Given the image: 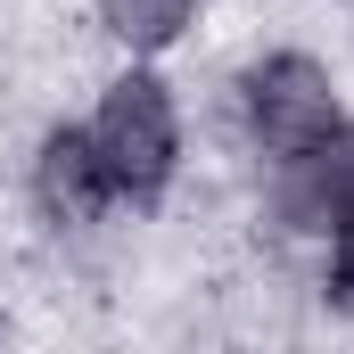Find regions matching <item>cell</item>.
Masks as SVG:
<instances>
[{
  "mask_svg": "<svg viewBox=\"0 0 354 354\" xmlns=\"http://www.w3.org/2000/svg\"><path fill=\"white\" fill-rule=\"evenodd\" d=\"M280 214L297 223V231H346L354 223V132L338 124L330 140H313V149H297L288 157V174H280Z\"/></svg>",
  "mask_w": 354,
  "mask_h": 354,
  "instance_id": "cell-3",
  "label": "cell"
},
{
  "mask_svg": "<svg viewBox=\"0 0 354 354\" xmlns=\"http://www.w3.org/2000/svg\"><path fill=\"white\" fill-rule=\"evenodd\" d=\"M0 354H8V330H0Z\"/></svg>",
  "mask_w": 354,
  "mask_h": 354,
  "instance_id": "cell-7",
  "label": "cell"
},
{
  "mask_svg": "<svg viewBox=\"0 0 354 354\" xmlns=\"http://www.w3.org/2000/svg\"><path fill=\"white\" fill-rule=\"evenodd\" d=\"M248 124L272 157H297L313 140L338 132V99H330V75L305 58V50H280L264 66H248Z\"/></svg>",
  "mask_w": 354,
  "mask_h": 354,
  "instance_id": "cell-2",
  "label": "cell"
},
{
  "mask_svg": "<svg viewBox=\"0 0 354 354\" xmlns=\"http://www.w3.org/2000/svg\"><path fill=\"white\" fill-rule=\"evenodd\" d=\"M91 149H99V165L115 181V198H157L165 181H174V157H181V124H174V99L157 75H124V83H107V107H99V124H91Z\"/></svg>",
  "mask_w": 354,
  "mask_h": 354,
  "instance_id": "cell-1",
  "label": "cell"
},
{
  "mask_svg": "<svg viewBox=\"0 0 354 354\" xmlns=\"http://www.w3.org/2000/svg\"><path fill=\"white\" fill-rule=\"evenodd\" d=\"M107 33L132 41V50H165L181 25H189V0H99Z\"/></svg>",
  "mask_w": 354,
  "mask_h": 354,
  "instance_id": "cell-5",
  "label": "cell"
},
{
  "mask_svg": "<svg viewBox=\"0 0 354 354\" xmlns=\"http://www.w3.org/2000/svg\"><path fill=\"white\" fill-rule=\"evenodd\" d=\"M330 305L354 313V223L338 231V248H330Z\"/></svg>",
  "mask_w": 354,
  "mask_h": 354,
  "instance_id": "cell-6",
  "label": "cell"
},
{
  "mask_svg": "<svg viewBox=\"0 0 354 354\" xmlns=\"http://www.w3.org/2000/svg\"><path fill=\"white\" fill-rule=\"evenodd\" d=\"M33 189H41V206H50L58 223H83V214H99V206L115 198V181H107V165H99L91 132H75V124L41 140V157H33Z\"/></svg>",
  "mask_w": 354,
  "mask_h": 354,
  "instance_id": "cell-4",
  "label": "cell"
}]
</instances>
